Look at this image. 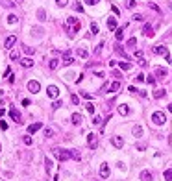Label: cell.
I'll return each instance as SVG.
<instances>
[{"label": "cell", "instance_id": "db71d44e", "mask_svg": "<svg viewBox=\"0 0 172 181\" xmlns=\"http://www.w3.org/2000/svg\"><path fill=\"white\" fill-rule=\"evenodd\" d=\"M146 81H148V83H150V85H154V83H155V78H152V76H148V78H146Z\"/></svg>", "mask_w": 172, "mask_h": 181}, {"label": "cell", "instance_id": "83f0119b", "mask_svg": "<svg viewBox=\"0 0 172 181\" xmlns=\"http://www.w3.org/2000/svg\"><path fill=\"white\" fill-rule=\"evenodd\" d=\"M122 37H124V31H122V28L115 30V39H117V41H122Z\"/></svg>", "mask_w": 172, "mask_h": 181}, {"label": "cell", "instance_id": "bcb514c9", "mask_svg": "<svg viewBox=\"0 0 172 181\" xmlns=\"http://www.w3.org/2000/svg\"><path fill=\"white\" fill-rule=\"evenodd\" d=\"M126 6L130 7V9H131V7H135V0H126Z\"/></svg>", "mask_w": 172, "mask_h": 181}, {"label": "cell", "instance_id": "6f0895ef", "mask_svg": "<svg viewBox=\"0 0 172 181\" xmlns=\"http://www.w3.org/2000/svg\"><path fill=\"white\" fill-rule=\"evenodd\" d=\"M133 19H135V21H143L144 17H143V15H141V13H135V15H133Z\"/></svg>", "mask_w": 172, "mask_h": 181}, {"label": "cell", "instance_id": "f907efd6", "mask_svg": "<svg viewBox=\"0 0 172 181\" xmlns=\"http://www.w3.org/2000/svg\"><path fill=\"white\" fill-rule=\"evenodd\" d=\"M148 6H150V7H152V9H154V11H157V13H161V9H159V7L155 6V4H152V2H150V4H148Z\"/></svg>", "mask_w": 172, "mask_h": 181}, {"label": "cell", "instance_id": "681fc988", "mask_svg": "<svg viewBox=\"0 0 172 181\" xmlns=\"http://www.w3.org/2000/svg\"><path fill=\"white\" fill-rule=\"evenodd\" d=\"M100 0H85V4H87V6H95V4H98Z\"/></svg>", "mask_w": 172, "mask_h": 181}, {"label": "cell", "instance_id": "7402d4cb", "mask_svg": "<svg viewBox=\"0 0 172 181\" xmlns=\"http://www.w3.org/2000/svg\"><path fill=\"white\" fill-rule=\"evenodd\" d=\"M165 94H167V90H165V89H157V90H154V98H155V100L163 98Z\"/></svg>", "mask_w": 172, "mask_h": 181}, {"label": "cell", "instance_id": "f35d334b", "mask_svg": "<svg viewBox=\"0 0 172 181\" xmlns=\"http://www.w3.org/2000/svg\"><path fill=\"white\" fill-rule=\"evenodd\" d=\"M22 140H24V144H28V146L32 144V137H30V135H24V137H22Z\"/></svg>", "mask_w": 172, "mask_h": 181}, {"label": "cell", "instance_id": "03108f58", "mask_svg": "<svg viewBox=\"0 0 172 181\" xmlns=\"http://www.w3.org/2000/svg\"><path fill=\"white\" fill-rule=\"evenodd\" d=\"M0 152H2V144H0Z\"/></svg>", "mask_w": 172, "mask_h": 181}, {"label": "cell", "instance_id": "ffe728a7", "mask_svg": "<svg viewBox=\"0 0 172 181\" xmlns=\"http://www.w3.org/2000/svg\"><path fill=\"white\" fill-rule=\"evenodd\" d=\"M119 113H120L122 116H126L128 113H130V107H128V104H120V105H119Z\"/></svg>", "mask_w": 172, "mask_h": 181}, {"label": "cell", "instance_id": "60d3db41", "mask_svg": "<svg viewBox=\"0 0 172 181\" xmlns=\"http://www.w3.org/2000/svg\"><path fill=\"white\" fill-rule=\"evenodd\" d=\"M74 9H76L78 13H81V11H83V6H81V4H78V2H76V4H74Z\"/></svg>", "mask_w": 172, "mask_h": 181}, {"label": "cell", "instance_id": "484cf974", "mask_svg": "<svg viewBox=\"0 0 172 181\" xmlns=\"http://www.w3.org/2000/svg\"><path fill=\"white\" fill-rule=\"evenodd\" d=\"M163 178H165L167 181H172V168H167V170L163 172Z\"/></svg>", "mask_w": 172, "mask_h": 181}, {"label": "cell", "instance_id": "f1b7e54d", "mask_svg": "<svg viewBox=\"0 0 172 181\" xmlns=\"http://www.w3.org/2000/svg\"><path fill=\"white\" fill-rule=\"evenodd\" d=\"M37 19H39V21H46V11L45 9H39L37 11Z\"/></svg>", "mask_w": 172, "mask_h": 181}, {"label": "cell", "instance_id": "cb8c5ba5", "mask_svg": "<svg viewBox=\"0 0 172 181\" xmlns=\"http://www.w3.org/2000/svg\"><path fill=\"white\" fill-rule=\"evenodd\" d=\"M133 137H143V128L141 126H133Z\"/></svg>", "mask_w": 172, "mask_h": 181}, {"label": "cell", "instance_id": "11a10c76", "mask_svg": "<svg viewBox=\"0 0 172 181\" xmlns=\"http://www.w3.org/2000/svg\"><path fill=\"white\" fill-rule=\"evenodd\" d=\"M135 57H137V59H144V57H143V52H141V50H137V52H135Z\"/></svg>", "mask_w": 172, "mask_h": 181}, {"label": "cell", "instance_id": "91938a15", "mask_svg": "<svg viewBox=\"0 0 172 181\" xmlns=\"http://www.w3.org/2000/svg\"><path fill=\"white\" fill-rule=\"evenodd\" d=\"M113 76H115L117 80H120V78H122V74H120V72H117V70H115V72H113Z\"/></svg>", "mask_w": 172, "mask_h": 181}, {"label": "cell", "instance_id": "5b68a950", "mask_svg": "<svg viewBox=\"0 0 172 181\" xmlns=\"http://www.w3.org/2000/svg\"><path fill=\"white\" fill-rule=\"evenodd\" d=\"M87 144L91 150H96L98 148V137L95 135V133H87Z\"/></svg>", "mask_w": 172, "mask_h": 181}, {"label": "cell", "instance_id": "7bdbcfd3", "mask_svg": "<svg viewBox=\"0 0 172 181\" xmlns=\"http://www.w3.org/2000/svg\"><path fill=\"white\" fill-rule=\"evenodd\" d=\"M85 107H87V113H91V115L95 113V105H93V104H87Z\"/></svg>", "mask_w": 172, "mask_h": 181}, {"label": "cell", "instance_id": "30bf717a", "mask_svg": "<svg viewBox=\"0 0 172 181\" xmlns=\"http://www.w3.org/2000/svg\"><path fill=\"white\" fill-rule=\"evenodd\" d=\"M17 43V37L15 35H9V37L6 39V43H4V48H7V50H11L13 48V45Z\"/></svg>", "mask_w": 172, "mask_h": 181}, {"label": "cell", "instance_id": "ee69618b", "mask_svg": "<svg viewBox=\"0 0 172 181\" xmlns=\"http://www.w3.org/2000/svg\"><path fill=\"white\" fill-rule=\"evenodd\" d=\"M135 81H137V83L144 81V74H137V76H135Z\"/></svg>", "mask_w": 172, "mask_h": 181}, {"label": "cell", "instance_id": "52a82bcc", "mask_svg": "<svg viewBox=\"0 0 172 181\" xmlns=\"http://www.w3.org/2000/svg\"><path fill=\"white\" fill-rule=\"evenodd\" d=\"M72 63H74L72 52H70V50H65V52H63V65L69 67V65H72Z\"/></svg>", "mask_w": 172, "mask_h": 181}, {"label": "cell", "instance_id": "836d02e7", "mask_svg": "<svg viewBox=\"0 0 172 181\" xmlns=\"http://www.w3.org/2000/svg\"><path fill=\"white\" fill-rule=\"evenodd\" d=\"M9 59H11V61H17V59H19V52L11 50V52H9Z\"/></svg>", "mask_w": 172, "mask_h": 181}, {"label": "cell", "instance_id": "8992f818", "mask_svg": "<svg viewBox=\"0 0 172 181\" xmlns=\"http://www.w3.org/2000/svg\"><path fill=\"white\" fill-rule=\"evenodd\" d=\"M28 90L32 94H37L39 90H41V83H39V81H35V80H30L28 81Z\"/></svg>", "mask_w": 172, "mask_h": 181}, {"label": "cell", "instance_id": "94428289", "mask_svg": "<svg viewBox=\"0 0 172 181\" xmlns=\"http://www.w3.org/2000/svg\"><path fill=\"white\" fill-rule=\"evenodd\" d=\"M22 105H24V107H28V105H32V102H30V100H22Z\"/></svg>", "mask_w": 172, "mask_h": 181}, {"label": "cell", "instance_id": "4dcf8cb0", "mask_svg": "<svg viewBox=\"0 0 172 181\" xmlns=\"http://www.w3.org/2000/svg\"><path fill=\"white\" fill-rule=\"evenodd\" d=\"M76 54H78L80 57H83V59L87 57V50H85V48H78V50H76Z\"/></svg>", "mask_w": 172, "mask_h": 181}, {"label": "cell", "instance_id": "7c38bea8", "mask_svg": "<svg viewBox=\"0 0 172 181\" xmlns=\"http://www.w3.org/2000/svg\"><path fill=\"white\" fill-rule=\"evenodd\" d=\"M100 176H102L104 179L109 178V166H107V163H102V164H100Z\"/></svg>", "mask_w": 172, "mask_h": 181}, {"label": "cell", "instance_id": "d590c367", "mask_svg": "<svg viewBox=\"0 0 172 181\" xmlns=\"http://www.w3.org/2000/svg\"><path fill=\"white\" fill-rule=\"evenodd\" d=\"M91 33H93V35L98 33V24H96V22H93V24H91Z\"/></svg>", "mask_w": 172, "mask_h": 181}, {"label": "cell", "instance_id": "ba28073f", "mask_svg": "<svg viewBox=\"0 0 172 181\" xmlns=\"http://www.w3.org/2000/svg\"><path fill=\"white\" fill-rule=\"evenodd\" d=\"M9 116H11V120H15L17 124H22V116H21V113H19L15 107L9 109Z\"/></svg>", "mask_w": 172, "mask_h": 181}, {"label": "cell", "instance_id": "6125c7cd", "mask_svg": "<svg viewBox=\"0 0 172 181\" xmlns=\"http://www.w3.org/2000/svg\"><path fill=\"white\" fill-rule=\"evenodd\" d=\"M0 128H2V129H7V124H6L4 120H0Z\"/></svg>", "mask_w": 172, "mask_h": 181}, {"label": "cell", "instance_id": "e575fe53", "mask_svg": "<svg viewBox=\"0 0 172 181\" xmlns=\"http://www.w3.org/2000/svg\"><path fill=\"white\" fill-rule=\"evenodd\" d=\"M0 4H2L4 7H13V2H11V0H0Z\"/></svg>", "mask_w": 172, "mask_h": 181}, {"label": "cell", "instance_id": "9a60e30c", "mask_svg": "<svg viewBox=\"0 0 172 181\" xmlns=\"http://www.w3.org/2000/svg\"><path fill=\"white\" fill-rule=\"evenodd\" d=\"M41 128H43L41 122H35V124H32V126L28 128V133H30V135H33V133H35V131H39Z\"/></svg>", "mask_w": 172, "mask_h": 181}, {"label": "cell", "instance_id": "680465c9", "mask_svg": "<svg viewBox=\"0 0 172 181\" xmlns=\"http://www.w3.org/2000/svg\"><path fill=\"white\" fill-rule=\"evenodd\" d=\"M54 133H52V129H45V137H52Z\"/></svg>", "mask_w": 172, "mask_h": 181}, {"label": "cell", "instance_id": "f6af8a7d", "mask_svg": "<svg viewBox=\"0 0 172 181\" xmlns=\"http://www.w3.org/2000/svg\"><path fill=\"white\" fill-rule=\"evenodd\" d=\"M80 96H83L85 100H91V94H89V92H85V90H81V92H80Z\"/></svg>", "mask_w": 172, "mask_h": 181}, {"label": "cell", "instance_id": "5bb4252c", "mask_svg": "<svg viewBox=\"0 0 172 181\" xmlns=\"http://www.w3.org/2000/svg\"><path fill=\"white\" fill-rule=\"evenodd\" d=\"M154 74L159 78V80H163V78L167 76V69H161V67H155V69H154Z\"/></svg>", "mask_w": 172, "mask_h": 181}, {"label": "cell", "instance_id": "b9f144b4", "mask_svg": "<svg viewBox=\"0 0 172 181\" xmlns=\"http://www.w3.org/2000/svg\"><path fill=\"white\" fill-rule=\"evenodd\" d=\"M135 45H137V39H135V37L128 39V46H135Z\"/></svg>", "mask_w": 172, "mask_h": 181}, {"label": "cell", "instance_id": "8fae6325", "mask_svg": "<svg viewBox=\"0 0 172 181\" xmlns=\"http://www.w3.org/2000/svg\"><path fill=\"white\" fill-rule=\"evenodd\" d=\"M46 94H48L50 98H57V94H59V89H57L56 85H50V87L46 89Z\"/></svg>", "mask_w": 172, "mask_h": 181}, {"label": "cell", "instance_id": "d6a6232c", "mask_svg": "<svg viewBox=\"0 0 172 181\" xmlns=\"http://www.w3.org/2000/svg\"><path fill=\"white\" fill-rule=\"evenodd\" d=\"M22 50H24V52L28 54V56H32V54L35 52V48H32V46H28V45H26V46H22Z\"/></svg>", "mask_w": 172, "mask_h": 181}, {"label": "cell", "instance_id": "9f6ffc18", "mask_svg": "<svg viewBox=\"0 0 172 181\" xmlns=\"http://www.w3.org/2000/svg\"><path fill=\"white\" fill-rule=\"evenodd\" d=\"M100 122H102V118H100V116H95V118H93V124H96V126H98Z\"/></svg>", "mask_w": 172, "mask_h": 181}, {"label": "cell", "instance_id": "c3c4849f", "mask_svg": "<svg viewBox=\"0 0 172 181\" xmlns=\"http://www.w3.org/2000/svg\"><path fill=\"white\" fill-rule=\"evenodd\" d=\"M70 152H72V157H74V159L80 161V152H76V150H70Z\"/></svg>", "mask_w": 172, "mask_h": 181}, {"label": "cell", "instance_id": "be15d7a7", "mask_svg": "<svg viewBox=\"0 0 172 181\" xmlns=\"http://www.w3.org/2000/svg\"><path fill=\"white\" fill-rule=\"evenodd\" d=\"M128 90H130V92H137V89H135L133 85H130V87H128Z\"/></svg>", "mask_w": 172, "mask_h": 181}, {"label": "cell", "instance_id": "1f68e13d", "mask_svg": "<svg viewBox=\"0 0 172 181\" xmlns=\"http://www.w3.org/2000/svg\"><path fill=\"white\" fill-rule=\"evenodd\" d=\"M119 67H120L122 70H130V69H131V65H130V63H126V61H120Z\"/></svg>", "mask_w": 172, "mask_h": 181}, {"label": "cell", "instance_id": "ac0fdd59", "mask_svg": "<svg viewBox=\"0 0 172 181\" xmlns=\"http://www.w3.org/2000/svg\"><path fill=\"white\" fill-rule=\"evenodd\" d=\"M107 28L111 30V31L117 30V19H115V17H109V19H107Z\"/></svg>", "mask_w": 172, "mask_h": 181}, {"label": "cell", "instance_id": "74e56055", "mask_svg": "<svg viewBox=\"0 0 172 181\" xmlns=\"http://www.w3.org/2000/svg\"><path fill=\"white\" fill-rule=\"evenodd\" d=\"M56 4H57L59 7H65V6L69 4V0H56Z\"/></svg>", "mask_w": 172, "mask_h": 181}, {"label": "cell", "instance_id": "d4e9b609", "mask_svg": "<svg viewBox=\"0 0 172 181\" xmlns=\"http://www.w3.org/2000/svg\"><path fill=\"white\" fill-rule=\"evenodd\" d=\"M45 170H46V174H50V170H52V161L46 157L45 159Z\"/></svg>", "mask_w": 172, "mask_h": 181}, {"label": "cell", "instance_id": "e7e4bbea", "mask_svg": "<svg viewBox=\"0 0 172 181\" xmlns=\"http://www.w3.org/2000/svg\"><path fill=\"white\" fill-rule=\"evenodd\" d=\"M169 111H170V113H172V104H170V105H169Z\"/></svg>", "mask_w": 172, "mask_h": 181}, {"label": "cell", "instance_id": "d6986e66", "mask_svg": "<svg viewBox=\"0 0 172 181\" xmlns=\"http://www.w3.org/2000/svg\"><path fill=\"white\" fill-rule=\"evenodd\" d=\"M21 65L24 67V69H32V67H33V59H30V57H24V59H21Z\"/></svg>", "mask_w": 172, "mask_h": 181}, {"label": "cell", "instance_id": "9c48e42d", "mask_svg": "<svg viewBox=\"0 0 172 181\" xmlns=\"http://www.w3.org/2000/svg\"><path fill=\"white\" fill-rule=\"evenodd\" d=\"M111 144H113L115 148H122V146H124V139H122L120 135H115V137L111 139Z\"/></svg>", "mask_w": 172, "mask_h": 181}, {"label": "cell", "instance_id": "816d5d0a", "mask_svg": "<svg viewBox=\"0 0 172 181\" xmlns=\"http://www.w3.org/2000/svg\"><path fill=\"white\" fill-rule=\"evenodd\" d=\"M111 9H113V13H115L117 17H119V15H120V9H119V7H117V6H111Z\"/></svg>", "mask_w": 172, "mask_h": 181}, {"label": "cell", "instance_id": "277c9868", "mask_svg": "<svg viewBox=\"0 0 172 181\" xmlns=\"http://www.w3.org/2000/svg\"><path fill=\"white\" fill-rule=\"evenodd\" d=\"M152 122H154L155 126H163L167 122V116H165V113H161V111H155L154 115H152Z\"/></svg>", "mask_w": 172, "mask_h": 181}, {"label": "cell", "instance_id": "2e32d148", "mask_svg": "<svg viewBox=\"0 0 172 181\" xmlns=\"http://www.w3.org/2000/svg\"><path fill=\"white\" fill-rule=\"evenodd\" d=\"M143 33L146 35V37H154V30H152V26L150 24H144L143 26Z\"/></svg>", "mask_w": 172, "mask_h": 181}, {"label": "cell", "instance_id": "603a6c76", "mask_svg": "<svg viewBox=\"0 0 172 181\" xmlns=\"http://www.w3.org/2000/svg\"><path fill=\"white\" fill-rule=\"evenodd\" d=\"M72 124L74 126L81 124V115H80V113H74V115H72Z\"/></svg>", "mask_w": 172, "mask_h": 181}, {"label": "cell", "instance_id": "4fadbf2b", "mask_svg": "<svg viewBox=\"0 0 172 181\" xmlns=\"http://www.w3.org/2000/svg\"><path fill=\"white\" fill-rule=\"evenodd\" d=\"M154 179V174L150 170H143L141 172V181H152Z\"/></svg>", "mask_w": 172, "mask_h": 181}, {"label": "cell", "instance_id": "3957f363", "mask_svg": "<svg viewBox=\"0 0 172 181\" xmlns=\"http://www.w3.org/2000/svg\"><path fill=\"white\" fill-rule=\"evenodd\" d=\"M154 54H159V56H163L167 61L170 63V54H169V48H167V46H163V45L154 46Z\"/></svg>", "mask_w": 172, "mask_h": 181}, {"label": "cell", "instance_id": "4316f807", "mask_svg": "<svg viewBox=\"0 0 172 181\" xmlns=\"http://www.w3.org/2000/svg\"><path fill=\"white\" fill-rule=\"evenodd\" d=\"M115 52L119 54V56H122V57H126V59H128V56H126V52H124V48H122V46H119V45H117V46H115Z\"/></svg>", "mask_w": 172, "mask_h": 181}, {"label": "cell", "instance_id": "8d00e7d4", "mask_svg": "<svg viewBox=\"0 0 172 181\" xmlns=\"http://www.w3.org/2000/svg\"><path fill=\"white\" fill-rule=\"evenodd\" d=\"M70 102H72L74 105H78V102H80V98H78L76 94H70Z\"/></svg>", "mask_w": 172, "mask_h": 181}, {"label": "cell", "instance_id": "7a4b0ae2", "mask_svg": "<svg viewBox=\"0 0 172 181\" xmlns=\"http://www.w3.org/2000/svg\"><path fill=\"white\" fill-rule=\"evenodd\" d=\"M52 153L61 161V163H63V161H69L70 157H72V152H70V150H61V148H54Z\"/></svg>", "mask_w": 172, "mask_h": 181}, {"label": "cell", "instance_id": "f546056e", "mask_svg": "<svg viewBox=\"0 0 172 181\" xmlns=\"http://www.w3.org/2000/svg\"><path fill=\"white\" fill-rule=\"evenodd\" d=\"M7 22H9V24H17L19 17H17V15H9V17H7Z\"/></svg>", "mask_w": 172, "mask_h": 181}, {"label": "cell", "instance_id": "e0dca14e", "mask_svg": "<svg viewBox=\"0 0 172 181\" xmlns=\"http://www.w3.org/2000/svg\"><path fill=\"white\" fill-rule=\"evenodd\" d=\"M119 89H120V81L117 80V81H113V83H111V85H109V87H107V92H117V90H119Z\"/></svg>", "mask_w": 172, "mask_h": 181}, {"label": "cell", "instance_id": "6da1fadb", "mask_svg": "<svg viewBox=\"0 0 172 181\" xmlns=\"http://www.w3.org/2000/svg\"><path fill=\"white\" fill-rule=\"evenodd\" d=\"M80 21H78L76 17H69V21H67V26H65V31H67V35L69 37H74V35L80 31Z\"/></svg>", "mask_w": 172, "mask_h": 181}, {"label": "cell", "instance_id": "44dd1931", "mask_svg": "<svg viewBox=\"0 0 172 181\" xmlns=\"http://www.w3.org/2000/svg\"><path fill=\"white\" fill-rule=\"evenodd\" d=\"M57 67H59V59H56V57H52V59L48 61V69H50V70H56Z\"/></svg>", "mask_w": 172, "mask_h": 181}, {"label": "cell", "instance_id": "f5cc1de1", "mask_svg": "<svg viewBox=\"0 0 172 181\" xmlns=\"http://www.w3.org/2000/svg\"><path fill=\"white\" fill-rule=\"evenodd\" d=\"M102 46H104V43H100V45H98V46H96V50H95V54H100V52H102Z\"/></svg>", "mask_w": 172, "mask_h": 181}, {"label": "cell", "instance_id": "7dc6e473", "mask_svg": "<svg viewBox=\"0 0 172 181\" xmlns=\"http://www.w3.org/2000/svg\"><path fill=\"white\" fill-rule=\"evenodd\" d=\"M61 105H63V104H61V100H56V102L52 104V107H54V109H57V107H61Z\"/></svg>", "mask_w": 172, "mask_h": 181}, {"label": "cell", "instance_id": "ab89813d", "mask_svg": "<svg viewBox=\"0 0 172 181\" xmlns=\"http://www.w3.org/2000/svg\"><path fill=\"white\" fill-rule=\"evenodd\" d=\"M32 31H33V35H35V37H41V33H43V30H41V28H33Z\"/></svg>", "mask_w": 172, "mask_h": 181}]
</instances>
